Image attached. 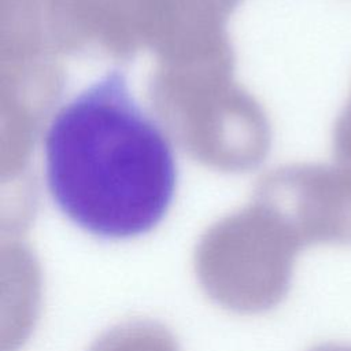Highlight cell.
<instances>
[{"instance_id": "obj_3", "label": "cell", "mask_w": 351, "mask_h": 351, "mask_svg": "<svg viewBox=\"0 0 351 351\" xmlns=\"http://www.w3.org/2000/svg\"><path fill=\"white\" fill-rule=\"evenodd\" d=\"M333 152L340 163L351 167V93L335 123Z\"/></svg>"}, {"instance_id": "obj_1", "label": "cell", "mask_w": 351, "mask_h": 351, "mask_svg": "<svg viewBox=\"0 0 351 351\" xmlns=\"http://www.w3.org/2000/svg\"><path fill=\"white\" fill-rule=\"evenodd\" d=\"M44 151L55 204L96 237L144 234L171 206L177 184L171 145L119 70L106 73L59 108Z\"/></svg>"}, {"instance_id": "obj_4", "label": "cell", "mask_w": 351, "mask_h": 351, "mask_svg": "<svg viewBox=\"0 0 351 351\" xmlns=\"http://www.w3.org/2000/svg\"><path fill=\"white\" fill-rule=\"evenodd\" d=\"M311 351H351V344L346 343H325L321 344Z\"/></svg>"}, {"instance_id": "obj_2", "label": "cell", "mask_w": 351, "mask_h": 351, "mask_svg": "<svg viewBox=\"0 0 351 351\" xmlns=\"http://www.w3.org/2000/svg\"><path fill=\"white\" fill-rule=\"evenodd\" d=\"M308 241L351 245V167L318 166L304 176Z\"/></svg>"}]
</instances>
